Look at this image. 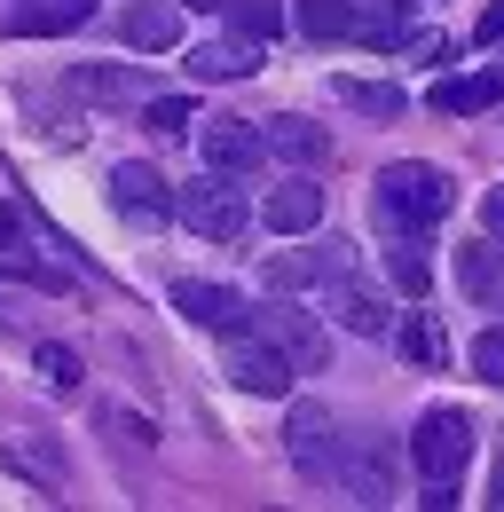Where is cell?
I'll use <instances>...</instances> for the list:
<instances>
[{
    "label": "cell",
    "mask_w": 504,
    "mask_h": 512,
    "mask_svg": "<svg viewBox=\"0 0 504 512\" xmlns=\"http://www.w3.org/2000/svg\"><path fill=\"white\" fill-rule=\"evenodd\" d=\"M449 205H457V182L441 166H426V158H394V166H378V182H371V213H378V229H394V237L441 229Z\"/></svg>",
    "instance_id": "cell-1"
},
{
    "label": "cell",
    "mask_w": 504,
    "mask_h": 512,
    "mask_svg": "<svg viewBox=\"0 0 504 512\" xmlns=\"http://www.w3.org/2000/svg\"><path fill=\"white\" fill-rule=\"evenodd\" d=\"M174 213H182L205 245H237V237L252 229V197H245L237 174H205V182H189V190L174 197Z\"/></svg>",
    "instance_id": "cell-2"
},
{
    "label": "cell",
    "mask_w": 504,
    "mask_h": 512,
    "mask_svg": "<svg viewBox=\"0 0 504 512\" xmlns=\"http://www.w3.org/2000/svg\"><path fill=\"white\" fill-rule=\"evenodd\" d=\"M221 371L245 386V394H268V402H276V394H292V379H300V371H292V355H284V347H276L252 316L237 323V331H221Z\"/></svg>",
    "instance_id": "cell-3"
},
{
    "label": "cell",
    "mask_w": 504,
    "mask_h": 512,
    "mask_svg": "<svg viewBox=\"0 0 504 512\" xmlns=\"http://www.w3.org/2000/svg\"><path fill=\"white\" fill-rule=\"evenodd\" d=\"M410 457H418V473H426V481H457V473H465V457H473V418H465V410H449V402L426 410V418H418V434H410Z\"/></svg>",
    "instance_id": "cell-4"
},
{
    "label": "cell",
    "mask_w": 504,
    "mask_h": 512,
    "mask_svg": "<svg viewBox=\"0 0 504 512\" xmlns=\"http://www.w3.org/2000/svg\"><path fill=\"white\" fill-rule=\"evenodd\" d=\"M284 449H292V465H300L308 481H331V465H339V418H331L323 402H300V410L284 418Z\"/></svg>",
    "instance_id": "cell-5"
},
{
    "label": "cell",
    "mask_w": 504,
    "mask_h": 512,
    "mask_svg": "<svg viewBox=\"0 0 504 512\" xmlns=\"http://www.w3.org/2000/svg\"><path fill=\"white\" fill-rule=\"evenodd\" d=\"M268 292H300V284H331V276H355V245L347 237H323V245H308V253H276L268 268Z\"/></svg>",
    "instance_id": "cell-6"
},
{
    "label": "cell",
    "mask_w": 504,
    "mask_h": 512,
    "mask_svg": "<svg viewBox=\"0 0 504 512\" xmlns=\"http://www.w3.org/2000/svg\"><path fill=\"white\" fill-rule=\"evenodd\" d=\"M111 205H119L126 221H142V229L174 221V190H166V174H158V166H142V158L111 166Z\"/></svg>",
    "instance_id": "cell-7"
},
{
    "label": "cell",
    "mask_w": 504,
    "mask_h": 512,
    "mask_svg": "<svg viewBox=\"0 0 504 512\" xmlns=\"http://www.w3.org/2000/svg\"><path fill=\"white\" fill-rule=\"evenodd\" d=\"M331 481L355 497V505H386L394 497V481H386V449L371 434H339V465H331Z\"/></svg>",
    "instance_id": "cell-8"
},
{
    "label": "cell",
    "mask_w": 504,
    "mask_h": 512,
    "mask_svg": "<svg viewBox=\"0 0 504 512\" xmlns=\"http://www.w3.org/2000/svg\"><path fill=\"white\" fill-rule=\"evenodd\" d=\"M252 323H260V331L292 355V371H323V363H331V331H323L308 308H260Z\"/></svg>",
    "instance_id": "cell-9"
},
{
    "label": "cell",
    "mask_w": 504,
    "mask_h": 512,
    "mask_svg": "<svg viewBox=\"0 0 504 512\" xmlns=\"http://www.w3.org/2000/svg\"><path fill=\"white\" fill-rule=\"evenodd\" d=\"M323 308H331L339 331H355V339H386V331H394V308L378 300L371 284H355V276H331V284H323Z\"/></svg>",
    "instance_id": "cell-10"
},
{
    "label": "cell",
    "mask_w": 504,
    "mask_h": 512,
    "mask_svg": "<svg viewBox=\"0 0 504 512\" xmlns=\"http://www.w3.org/2000/svg\"><path fill=\"white\" fill-rule=\"evenodd\" d=\"M197 150H205L213 174H252V166L268 158L260 127H245V119H205V127H197Z\"/></svg>",
    "instance_id": "cell-11"
},
{
    "label": "cell",
    "mask_w": 504,
    "mask_h": 512,
    "mask_svg": "<svg viewBox=\"0 0 504 512\" xmlns=\"http://www.w3.org/2000/svg\"><path fill=\"white\" fill-rule=\"evenodd\" d=\"M434 119H473V111H497L504 103V56L481 71H465V79H434Z\"/></svg>",
    "instance_id": "cell-12"
},
{
    "label": "cell",
    "mask_w": 504,
    "mask_h": 512,
    "mask_svg": "<svg viewBox=\"0 0 504 512\" xmlns=\"http://www.w3.org/2000/svg\"><path fill=\"white\" fill-rule=\"evenodd\" d=\"M260 142H268V158H284V166H323L331 158V127L323 119H300V111H276L268 127H260Z\"/></svg>",
    "instance_id": "cell-13"
},
{
    "label": "cell",
    "mask_w": 504,
    "mask_h": 512,
    "mask_svg": "<svg viewBox=\"0 0 504 512\" xmlns=\"http://www.w3.org/2000/svg\"><path fill=\"white\" fill-rule=\"evenodd\" d=\"M260 221L276 237H308L315 221H323V182H308V166H300V182H276V190L260 197Z\"/></svg>",
    "instance_id": "cell-14"
},
{
    "label": "cell",
    "mask_w": 504,
    "mask_h": 512,
    "mask_svg": "<svg viewBox=\"0 0 504 512\" xmlns=\"http://www.w3.org/2000/svg\"><path fill=\"white\" fill-rule=\"evenodd\" d=\"M174 308H182L189 323H205V331H237V323L252 316L229 284H197V276H182V284H174Z\"/></svg>",
    "instance_id": "cell-15"
},
{
    "label": "cell",
    "mask_w": 504,
    "mask_h": 512,
    "mask_svg": "<svg viewBox=\"0 0 504 512\" xmlns=\"http://www.w3.org/2000/svg\"><path fill=\"white\" fill-rule=\"evenodd\" d=\"M119 40H126V48H142V56L174 48V40H182V8H174V0H134V8L119 16Z\"/></svg>",
    "instance_id": "cell-16"
},
{
    "label": "cell",
    "mask_w": 504,
    "mask_h": 512,
    "mask_svg": "<svg viewBox=\"0 0 504 512\" xmlns=\"http://www.w3.org/2000/svg\"><path fill=\"white\" fill-rule=\"evenodd\" d=\"M457 284H465V300H481V308H497V300H504V245H497V237L457 245Z\"/></svg>",
    "instance_id": "cell-17"
},
{
    "label": "cell",
    "mask_w": 504,
    "mask_h": 512,
    "mask_svg": "<svg viewBox=\"0 0 504 512\" xmlns=\"http://www.w3.org/2000/svg\"><path fill=\"white\" fill-rule=\"evenodd\" d=\"M252 71H260V40H245V32L189 48V79H252Z\"/></svg>",
    "instance_id": "cell-18"
},
{
    "label": "cell",
    "mask_w": 504,
    "mask_h": 512,
    "mask_svg": "<svg viewBox=\"0 0 504 512\" xmlns=\"http://www.w3.org/2000/svg\"><path fill=\"white\" fill-rule=\"evenodd\" d=\"M402 32H410V0H347V40L394 48Z\"/></svg>",
    "instance_id": "cell-19"
},
{
    "label": "cell",
    "mask_w": 504,
    "mask_h": 512,
    "mask_svg": "<svg viewBox=\"0 0 504 512\" xmlns=\"http://www.w3.org/2000/svg\"><path fill=\"white\" fill-rule=\"evenodd\" d=\"M71 95H87V103H142L150 79L126 64H87V71H71Z\"/></svg>",
    "instance_id": "cell-20"
},
{
    "label": "cell",
    "mask_w": 504,
    "mask_h": 512,
    "mask_svg": "<svg viewBox=\"0 0 504 512\" xmlns=\"http://www.w3.org/2000/svg\"><path fill=\"white\" fill-rule=\"evenodd\" d=\"M394 339H402V355H410L418 371H434V363H449V331H441V316H426V308H418L410 323H394Z\"/></svg>",
    "instance_id": "cell-21"
},
{
    "label": "cell",
    "mask_w": 504,
    "mask_h": 512,
    "mask_svg": "<svg viewBox=\"0 0 504 512\" xmlns=\"http://www.w3.org/2000/svg\"><path fill=\"white\" fill-rule=\"evenodd\" d=\"M331 95L347 111H371V119H402V87L394 79H331Z\"/></svg>",
    "instance_id": "cell-22"
},
{
    "label": "cell",
    "mask_w": 504,
    "mask_h": 512,
    "mask_svg": "<svg viewBox=\"0 0 504 512\" xmlns=\"http://www.w3.org/2000/svg\"><path fill=\"white\" fill-rule=\"evenodd\" d=\"M87 16H95V0H48V8H16L8 32H71V24H87Z\"/></svg>",
    "instance_id": "cell-23"
},
{
    "label": "cell",
    "mask_w": 504,
    "mask_h": 512,
    "mask_svg": "<svg viewBox=\"0 0 504 512\" xmlns=\"http://www.w3.org/2000/svg\"><path fill=\"white\" fill-rule=\"evenodd\" d=\"M221 8H229V24H237L245 40H260V48L284 32V8H276V0H221Z\"/></svg>",
    "instance_id": "cell-24"
},
{
    "label": "cell",
    "mask_w": 504,
    "mask_h": 512,
    "mask_svg": "<svg viewBox=\"0 0 504 512\" xmlns=\"http://www.w3.org/2000/svg\"><path fill=\"white\" fill-rule=\"evenodd\" d=\"M386 268H394V284H402L410 300L434 284V268H426V253H418V237H394V245H386Z\"/></svg>",
    "instance_id": "cell-25"
},
{
    "label": "cell",
    "mask_w": 504,
    "mask_h": 512,
    "mask_svg": "<svg viewBox=\"0 0 504 512\" xmlns=\"http://www.w3.org/2000/svg\"><path fill=\"white\" fill-rule=\"evenodd\" d=\"M142 111H150V119H142L150 134H189V119H197L189 95H142Z\"/></svg>",
    "instance_id": "cell-26"
},
{
    "label": "cell",
    "mask_w": 504,
    "mask_h": 512,
    "mask_svg": "<svg viewBox=\"0 0 504 512\" xmlns=\"http://www.w3.org/2000/svg\"><path fill=\"white\" fill-rule=\"evenodd\" d=\"M300 32L308 40H347V0H300Z\"/></svg>",
    "instance_id": "cell-27"
},
{
    "label": "cell",
    "mask_w": 504,
    "mask_h": 512,
    "mask_svg": "<svg viewBox=\"0 0 504 512\" xmlns=\"http://www.w3.org/2000/svg\"><path fill=\"white\" fill-rule=\"evenodd\" d=\"M394 48H402L410 64H449V32H402Z\"/></svg>",
    "instance_id": "cell-28"
},
{
    "label": "cell",
    "mask_w": 504,
    "mask_h": 512,
    "mask_svg": "<svg viewBox=\"0 0 504 512\" xmlns=\"http://www.w3.org/2000/svg\"><path fill=\"white\" fill-rule=\"evenodd\" d=\"M40 371H48V386H63V394H71V386H79V355L48 339V347H40Z\"/></svg>",
    "instance_id": "cell-29"
},
{
    "label": "cell",
    "mask_w": 504,
    "mask_h": 512,
    "mask_svg": "<svg viewBox=\"0 0 504 512\" xmlns=\"http://www.w3.org/2000/svg\"><path fill=\"white\" fill-rule=\"evenodd\" d=\"M473 371L489 386H504V331H481V339H473Z\"/></svg>",
    "instance_id": "cell-30"
},
{
    "label": "cell",
    "mask_w": 504,
    "mask_h": 512,
    "mask_svg": "<svg viewBox=\"0 0 504 512\" xmlns=\"http://www.w3.org/2000/svg\"><path fill=\"white\" fill-rule=\"evenodd\" d=\"M481 229H489V237H497V245H504V182H497V190H489V197H481Z\"/></svg>",
    "instance_id": "cell-31"
},
{
    "label": "cell",
    "mask_w": 504,
    "mask_h": 512,
    "mask_svg": "<svg viewBox=\"0 0 504 512\" xmlns=\"http://www.w3.org/2000/svg\"><path fill=\"white\" fill-rule=\"evenodd\" d=\"M481 40H489V48H504V0L489 8V16H481Z\"/></svg>",
    "instance_id": "cell-32"
},
{
    "label": "cell",
    "mask_w": 504,
    "mask_h": 512,
    "mask_svg": "<svg viewBox=\"0 0 504 512\" xmlns=\"http://www.w3.org/2000/svg\"><path fill=\"white\" fill-rule=\"evenodd\" d=\"M489 497L504 505V449H497V473H489Z\"/></svg>",
    "instance_id": "cell-33"
},
{
    "label": "cell",
    "mask_w": 504,
    "mask_h": 512,
    "mask_svg": "<svg viewBox=\"0 0 504 512\" xmlns=\"http://www.w3.org/2000/svg\"><path fill=\"white\" fill-rule=\"evenodd\" d=\"M182 8H221V0H182Z\"/></svg>",
    "instance_id": "cell-34"
},
{
    "label": "cell",
    "mask_w": 504,
    "mask_h": 512,
    "mask_svg": "<svg viewBox=\"0 0 504 512\" xmlns=\"http://www.w3.org/2000/svg\"><path fill=\"white\" fill-rule=\"evenodd\" d=\"M497 308H504V300H497Z\"/></svg>",
    "instance_id": "cell-35"
}]
</instances>
